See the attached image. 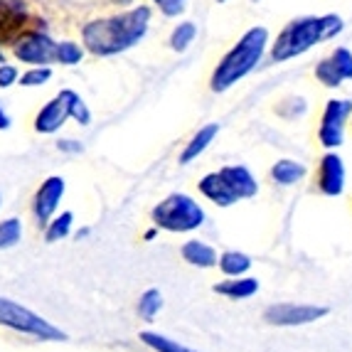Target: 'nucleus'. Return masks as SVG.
<instances>
[{
	"label": "nucleus",
	"mask_w": 352,
	"mask_h": 352,
	"mask_svg": "<svg viewBox=\"0 0 352 352\" xmlns=\"http://www.w3.org/2000/svg\"><path fill=\"white\" fill-rule=\"evenodd\" d=\"M151 20V6L124 8L113 15L89 20L79 30L84 52L94 54V57H116V54L129 52L138 42L146 40Z\"/></svg>",
	"instance_id": "f257e3e1"
},
{
	"label": "nucleus",
	"mask_w": 352,
	"mask_h": 352,
	"mask_svg": "<svg viewBox=\"0 0 352 352\" xmlns=\"http://www.w3.org/2000/svg\"><path fill=\"white\" fill-rule=\"evenodd\" d=\"M345 30L340 15L328 12V15H305V18H296L286 25L276 35L274 45H271V59L274 62H288V59L300 57V54L311 52L320 42L335 40Z\"/></svg>",
	"instance_id": "f03ea898"
},
{
	"label": "nucleus",
	"mask_w": 352,
	"mask_h": 352,
	"mask_svg": "<svg viewBox=\"0 0 352 352\" xmlns=\"http://www.w3.org/2000/svg\"><path fill=\"white\" fill-rule=\"evenodd\" d=\"M266 50H269V30L261 28V25L247 30L236 40L234 47L217 62L210 76V89L214 94H222V91H229L234 84H239L241 79H247L261 65Z\"/></svg>",
	"instance_id": "7ed1b4c3"
},
{
	"label": "nucleus",
	"mask_w": 352,
	"mask_h": 352,
	"mask_svg": "<svg viewBox=\"0 0 352 352\" xmlns=\"http://www.w3.org/2000/svg\"><path fill=\"white\" fill-rule=\"evenodd\" d=\"M151 219L155 227L165 232H195L205 224L207 214L200 202H195L190 195L173 192L153 207Z\"/></svg>",
	"instance_id": "20e7f679"
},
{
	"label": "nucleus",
	"mask_w": 352,
	"mask_h": 352,
	"mask_svg": "<svg viewBox=\"0 0 352 352\" xmlns=\"http://www.w3.org/2000/svg\"><path fill=\"white\" fill-rule=\"evenodd\" d=\"M0 325L15 330V333L30 335V338H37V340H67L65 330H59L57 325H52L42 316H37L35 311H30V308L15 303L10 298H0Z\"/></svg>",
	"instance_id": "39448f33"
},
{
	"label": "nucleus",
	"mask_w": 352,
	"mask_h": 352,
	"mask_svg": "<svg viewBox=\"0 0 352 352\" xmlns=\"http://www.w3.org/2000/svg\"><path fill=\"white\" fill-rule=\"evenodd\" d=\"M54 45L57 40L50 37L47 30H25L23 35L10 45L12 57L23 62V65H54Z\"/></svg>",
	"instance_id": "423d86ee"
},
{
	"label": "nucleus",
	"mask_w": 352,
	"mask_h": 352,
	"mask_svg": "<svg viewBox=\"0 0 352 352\" xmlns=\"http://www.w3.org/2000/svg\"><path fill=\"white\" fill-rule=\"evenodd\" d=\"M352 101L350 99H330L320 116V129H318V141L320 146L333 151L345 143V126L350 124Z\"/></svg>",
	"instance_id": "0eeeda50"
},
{
	"label": "nucleus",
	"mask_w": 352,
	"mask_h": 352,
	"mask_svg": "<svg viewBox=\"0 0 352 352\" xmlns=\"http://www.w3.org/2000/svg\"><path fill=\"white\" fill-rule=\"evenodd\" d=\"M35 28L28 0H0V45L10 47L25 30Z\"/></svg>",
	"instance_id": "6e6552de"
},
{
	"label": "nucleus",
	"mask_w": 352,
	"mask_h": 352,
	"mask_svg": "<svg viewBox=\"0 0 352 352\" xmlns=\"http://www.w3.org/2000/svg\"><path fill=\"white\" fill-rule=\"evenodd\" d=\"M325 305H308V303H276L269 305L264 313L266 323L281 325V328H294V325H308L316 323L320 318L328 316Z\"/></svg>",
	"instance_id": "1a4fd4ad"
},
{
	"label": "nucleus",
	"mask_w": 352,
	"mask_h": 352,
	"mask_svg": "<svg viewBox=\"0 0 352 352\" xmlns=\"http://www.w3.org/2000/svg\"><path fill=\"white\" fill-rule=\"evenodd\" d=\"M65 190H67L65 177H59V175L47 177V180L37 188L35 200H32V214H35V219L42 227L57 214V207H59V202H62V197H65Z\"/></svg>",
	"instance_id": "9d476101"
},
{
	"label": "nucleus",
	"mask_w": 352,
	"mask_h": 352,
	"mask_svg": "<svg viewBox=\"0 0 352 352\" xmlns=\"http://www.w3.org/2000/svg\"><path fill=\"white\" fill-rule=\"evenodd\" d=\"M318 190L328 197L345 192V160L338 153L328 151L318 165Z\"/></svg>",
	"instance_id": "9b49d317"
},
{
	"label": "nucleus",
	"mask_w": 352,
	"mask_h": 352,
	"mask_svg": "<svg viewBox=\"0 0 352 352\" xmlns=\"http://www.w3.org/2000/svg\"><path fill=\"white\" fill-rule=\"evenodd\" d=\"M69 121V106H67V89H62L54 99H50L35 116V131L42 135L57 133Z\"/></svg>",
	"instance_id": "f8f14e48"
},
{
	"label": "nucleus",
	"mask_w": 352,
	"mask_h": 352,
	"mask_svg": "<svg viewBox=\"0 0 352 352\" xmlns=\"http://www.w3.org/2000/svg\"><path fill=\"white\" fill-rule=\"evenodd\" d=\"M217 173L236 200H249V197H254L258 192V182L247 165H224L222 170Z\"/></svg>",
	"instance_id": "ddd939ff"
},
{
	"label": "nucleus",
	"mask_w": 352,
	"mask_h": 352,
	"mask_svg": "<svg viewBox=\"0 0 352 352\" xmlns=\"http://www.w3.org/2000/svg\"><path fill=\"white\" fill-rule=\"evenodd\" d=\"M217 135H219V124H205L188 143H185V148H182V153H180V163L188 165V163H192V160H197L202 153L214 143Z\"/></svg>",
	"instance_id": "4468645a"
},
{
	"label": "nucleus",
	"mask_w": 352,
	"mask_h": 352,
	"mask_svg": "<svg viewBox=\"0 0 352 352\" xmlns=\"http://www.w3.org/2000/svg\"><path fill=\"white\" fill-rule=\"evenodd\" d=\"M197 190L202 192V197H207L210 202H214L217 207H232L234 202H239L232 195V190L224 185V180L219 177V173H210L197 182Z\"/></svg>",
	"instance_id": "2eb2a0df"
},
{
	"label": "nucleus",
	"mask_w": 352,
	"mask_h": 352,
	"mask_svg": "<svg viewBox=\"0 0 352 352\" xmlns=\"http://www.w3.org/2000/svg\"><path fill=\"white\" fill-rule=\"evenodd\" d=\"M182 258L192 266H200V269H212V266H217V252L205 244L200 239H190L185 241V247H182Z\"/></svg>",
	"instance_id": "dca6fc26"
},
{
	"label": "nucleus",
	"mask_w": 352,
	"mask_h": 352,
	"mask_svg": "<svg viewBox=\"0 0 352 352\" xmlns=\"http://www.w3.org/2000/svg\"><path fill=\"white\" fill-rule=\"evenodd\" d=\"M258 291V281L256 278H236L232 276V281H222L214 286V294L219 296H227L232 300H244V298H252L254 294Z\"/></svg>",
	"instance_id": "f3484780"
},
{
	"label": "nucleus",
	"mask_w": 352,
	"mask_h": 352,
	"mask_svg": "<svg viewBox=\"0 0 352 352\" xmlns=\"http://www.w3.org/2000/svg\"><path fill=\"white\" fill-rule=\"evenodd\" d=\"M305 175V165L298 163V160H278L274 163L271 168V180L276 182V185H296L298 180H303Z\"/></svg>",
	"instance_id": "a211bd4d"
},
{
	"label": "nucleus",
	"mask_w": 352,
	"mask_h": 352,
	"mask_svg": "<svg viewBox=\"0 0 352 352\" xmlns=\"http://www.w3.org/2000/svg\"><path fill=\"white\" fill-rule=\"evenodd\" d=\"M195 37H197V25L190 23V20H182L180 25L173 28L170 37H168V45H170L173 52H188L190 45L195 42Z\"/></svg>",
	"instance_id": "6ab92c4d"
},
{
	"label": "nucleus",
	"mask_w": 352,
	"mask_h": 352,
	"mask_svg": "<svg viewBox=\"0 0 352 352\" xmlns=\"http://www.w3.org/2000/svg\"><path fill=\"white\" fill-rule=\"evenodd\" d=\"M84 59V47L82 42L74 40H62L54 45V65L62 67H76Z\"/></svg>",
	"instance_id": "aec40b11"
},
{
	"label": "nucleus",
	"mask_w": 352,
	"mask_h": 352,
	"mask_svg": "<svg viewBox=\"0 0 352 352\" xmlns=\"http://www.w3.org/2000/svg\"><path fill=\"white\" fill-rule=\"evenodd\" d=\"M217 264L227 276H241L252 269V258L241 252H224L222 258H217Z\"/></svg>",
	"instance_id": "412c9836"
},
{
	"label": "nucleus",
	"mask_w": 352,
	"mask_h": 352,
	"mask_svg": "<svg viewBox=\"0 0 352 352\" xmlns=\"http://www.w3.org/2000/svg\"><path fill=\"white\" fill-rule=\"evenodd\" d=\"M72 224H74V214H72V212L54 214V217L47 222V229H45V239L47 241H62L65 236L72 234Z\"/></svg>",
	"instance_id": "4be33fe9"
},
{
	"label": "nucleus",
	"mask_w": 352,
	"mask_h": 352,
	"mask_svg": "<svg viewBox=\"0 0 352 352\" xmlns=\"http://www.w3.org/2000/svg\"><path fill=\"white\" fill-rule=\"evenodd\" d=\"M67 106H69V121H76L79 126L91 124V109L74 89H67Z\"/></svg>",
	"instance_id": "5701e85b"
},
{
	"label": "nucleus",
	"mask_w": 352,
	"mask_h": 352,
	"mask_svg": "<svg viewBox=\"0 0 352 352\" xmlns=\"http://www.w3.org/2000/svg\"><path fill=\"white\" fill-rule=\"evenodd\" d=\"M50 79H52V67L35 65V67H28V69L20 74L18 84L20 87H28V89H37V87H45Z\"/></svg>",
	"instance_id": "b1692460"
},
{
	"label": "nucleus",
	"mask_w": 352,
	"mask_h": 352,
	"mask_svg": "<svg viewBox=\"0 0 352 352\" xmlns=\"http://www.w3.org/2000/svg\"><path fill=\"white\" fill-rule=\"evenodd\" d=\"M23 239V222L18 217H8L0 222V252L15 247Z\"/></svg>",
	"instance_id": "393cba45"
},
{
	"label": "nucleus",
	"mask_w": 352,
	"mask_h": 352,
	"mask_svg": "<svg viewBox=\"0 0 352 352\" xmlns=\"http://www.w3.org/2000/svg\"><path fill=\"white\" fill-rule=\"evenodd\" d=\"M313 74H316V79L323 87H328V89H338V87H342V76H340V72L335 69V65L330 62V57H325V59H320L316 65V69H313Z\"/></svg>",
	"instance_id": "a878e982"
},
{
	"label": "nucleus",
	"mask_w": 352,
	"mask_h": 352,
	"mask_svg": "<svg viewBox=\"0 0 352 352\" xmlns=\"http://www.w3.org/2000/svg\"><path fill=\"white\" fill-rule=\"evenodd\" d=\"M141 340L155 352H195V350H190V347L180 345V342L170 340V338H163V335H158V333H141Z\"/></svg>",
	"instance_id": "bb28decb"
},
{
	"label": "nucleus",
	"mask_w": 352,
	"mask_h": 352,
	"mask_svg": "<svg viewBox=\"0 0 352 352\" xmlns=\"http://www.w3.org/2000/svg\"><path fill=\"white\" fill-rule=\"evenodd\" d=\"M160 308H163V296H160L158 288H151L141 296V303H138V313H141L146 320H153L158 316Z\"/></svg>",
	"instance_id": "cd10ccee"
},
{
	"label": "nucleus",
	"mask_w": 352,
	"mask_h": 352,
	"mask_svg": "<svg viewBox=\"0 0 352 352\" xmlns=\"http://www.w3.org/2000/svg\"><path fill=\"white\" fill-rule=\"evenodd\" d=\"M330 62L335 65V69L340 72L342 82L352 79V50H347V47H335L333 54H330Z\"/></svg>",
	"instance_id": "c85d7f7f"
},
{
	"label": "nucleus",
	"mask_w": 352,
	"mask_h": 352,
	"mask_svg": "<svg viewBox=\"0 0 352 352\" xmlns=\"http://www.w3.org/2000/svg\"><path fill=\"white\" fill-rule=\"evenodd\" d=\"M151 3L163 12L165 18H177L188 8V0H151Z\"/></svg>",
	"instance_id": "c756f323"
},
{
	"label": "nucleus",
	"mask_w": 352,
	"mask_h": 352,
	"mask_svg": "<svg viewBox=\"0 0 352 352\" xmlns=\"http://www.w3.org/2000/svg\"><path fill=\"white\" fill-rule=\"evenodd\" d=\"M20 79V69L15 65H10V62H0V89H10L15 87Z\"/></svg>",
	"instance_id": "7c9ffc66"
},
{
	"label": "nucleus",
	"mask_w": 352,
	"mask_h": 352,
	"mask_svg": "<svg viewBox=\"0 0 352 352\" xmlns=\"http://www.w3.org/2000/svg\"><path fill=\"white\" fill-rule=\"evenodd\" d=\"M57 151L69 153V155H79V153H84V143L76 141V138H62V141H57Z\"/></svg>",
	"instance_id": "2f4dec72"
},
{
	"label": "nucleus",
	"mask_w": 352,
	"mask_h": 352,
	"mask_svg": "<svg viewBox=\"0 0 352 352\" xmlns=\"http://www.w3.org/2000/svg\"><path fill=\"white\" fill-rule=\"evenodd\" d=\"M10 129V116H8V111L3 109V104H0V131Z\"/></svg>",
	"instance_id": "473e14b6"
},
{
	"label": "nucleus",
	"mask_w": 352,
	"mask_h": 352,
	"mask_svg": "<svg viewBox=\"0 0 352 352\" xmlns=\"http://www.w3.org/2000/svg\"><path fill=\"white\" fill-rule=\"evenodd\" d=\"M155 236H158V227L148 229L146 234H143V239H146V241H153V239H155Z\"/></svg>",
	"instance_id": "72a5a7b5"
},
{
	"label": "nucleus",
	"mask_w": 352,
	"mask_h": 352,
	"mask_svg": "<svg viewBox=\"0 0 352 352\" xmlns=\"http://www.w3.org/2000/svg\"><path fill=\"white\" fill-rule=\"evenodd\" d=\"M113 6H118V8H131L135 3V0H111Z\"/></svg>",
	"instance_id": "f704fd0d"
},
{
	"label": "nucleus",
	"mask_w": 352,
	"mask_h": 352,
	"mask_svg": "<svg viewBox=\"0 0 352 352\" xmlns=\"http://www.w3.org/2000/svg\"><path fill=\"white\" fill-rule=\"evenodd\" d=\"M0 62H6V47L0 45Z\"/></svg>",
	"instance_id": "c9c22d12"
},
{
	"label": "nucleus",
	"mask_w": 352,
	"mask_h": 352,
	"mask_svg": "<svg viewBox=\"0 0 352 352\" xmlns=\"http://www.w3.org/2000/svg\"><path fill=\"white\" fill-rule=\"evenodd\" d=\"M214 3H227V0H214Z\"/></svg>",
	"instance_id": "e433bc0d"
},
{
	"label": "nucleus",
	"mask_w": 352,
	"mask_h": 352,
	"mask_svg": "<svg viewBox=\"0 0 352 352\" xmlns=\"http://www.w3.org/2000/svg\"><path fill=\"white\" fill-rule=\"evenodd\" d=\"M350 126H352V116H350Z\"/></svg>",
	"instance_id": "4c0bfd02"
},
{
	"label": "nucleus",
	"mask_w": 352,
	"mask_h": 352,
	"mask_svg": "<svg viewBox=\"0 0 352 352\" xmlns=\"http://www.w3.org/2000/svg\"><path fill=\"white\" fill-rule=\"evenodd\" d=\"M0 202H3V197H0Z\"/></svg>",
	"instance_id": "58836bf2"
}]
</instances>
